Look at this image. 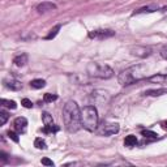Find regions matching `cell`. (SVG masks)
Returning a JSON list of instances; mask_svg holds the SVG:
<instances>
[{"mask_svg": "<svg viewBox=\"0 0 167 167\" xmlns=\"http://www.w3.org/2000/svg\"><path fill=\"white\" fill-rule=\"evenodd\" d=\"M44 85H46V81L42 80V78H37V80L30 81V86L33 89H42V88H44Z\"/></svg>", "mask_w": 167, "mask_h": 167, "instance_id": "cell-15", "label": "cell"}, {"mask_svg": "<svg viewBox=\"0 0 167 167\" xmlns=\"http://www.w3.org/2000/svg\"><path fill=\"white\" fill-rule=\"evenodd\" d=\"M4 85L8 88V89H11V90H20V89H22V84L20 82V81L15 80V78H12V77L4 78Z\"/></svg>", "mask_w": 167, "mask_h": 167, "instance_id": "cell-11", "label": "cell"}, {"mask_svg": "<svg viewBox=\"0 0 167 167\" xmlns=\"http://www.w3.org/2000/svg\"><path fill=\"white\" fill-rule=\"evenodd\" d=\"M13 63H15V65H17V67H24L28 63V55L26 54L17 55V56L13 59Z\"/></svg>", "mask_w": 167, "mask_h": 167, "instance_id": "cell-12", "label": "cell"}, {"mask_svg": "<svg viewBox=\"0 0 167 167\" xmlns=\"http://www.w3.org/2000/svg\"><path fill=\"white\" fill-rule=\"evenodd\" d=\"M161 56L167 60V46H165V47H163L162 50H161Z\"/></svg>", "mask_w": 167, "mask_h": 167, "instance_id": "cell-28", "label": "cell"}, {"mask_svg": "<svg viewBox=\"0 0 167 167\" xmlns=\"http://www.w3.org/2000/svg\"><path fill=\"white\" fill-rule=\"evenodd\" d=\"M115 34L112 30H94L89 33V37L90 38H96V39H103V38H109L112 37Z\"/></svg>", "mask_w": 167, "mask_h": 167, "instance_id": "cell-8", "label": "cell"}, {"mask_svg": "<svg viewBox=\"0 0 167 167\" xmlns=\"http://www.w3.org/2000/svg\"><path fill=\"white\" fill-rule=\"evenodd\" d=\"M9 115L5 112V111H0V125H4L7 123V120H8Z\"/></svg>", "mask_w": 167, "mask_h": 167, "instance_id": "cell-23", "label": "cell"}, {"mask_svg": "<svg viewBox=\"0 0 167 167\" xmlns=\"http://www.w3.org/2000/svg\"><path fill=\"white\" fill-rule=\"evenodd\" d=\"M0 103H1L4 107H7V109H11V110H15L16 107H17V104H16V102H15V101L4 99V98H3V99L0 101Z\"/></svg>", "mask_w": 167, "mask_h": 167, "instance_id": "cell-16", "label": "cell"}, {"mask_svg": "<svg viewBox=\"0 0 167 167\" xmlns=\"http://www.w3.org/2000/svg\"><path fill=\"white\" fill-rule=\"evenodd\" d=\"M0 155H1L0 158H1V161H3V162H5L7 159H8V157H7V154H5L4 152H0Z\"/></svg>", "mask_w": 167, "mask_h": 167, "instance_id": "cell-29", "label": "cell"}, {"mask_svg": "<svg viewBox=\"0 0 167 167\" xmlns=\"http://www.w3.org/2000/svg\"><path fill=\"white\" fill-rule=\"evenodd\" d=\"M7 135H8V137H9V139H11V140H13V141H15V142H18V141H20V139H18L17 133H15V132H13V131H9V132L7 133Z\"/></svg>", "mask_w": 167, "mask_h": 167, "instance_id": "cell-26", "label": "cell"}, {"mask_svg": "<svg viewBox=\"0 0 167 167\" xmlns=\"http://www.w3.org/2000/svg\"><path fill=\"white\" fill-rule=\"evenodd\" d=\"M55 9H56V5L52 1H42L41 4L37 5V11L39 13H46L50 11H55Z\"/></svg>", "mask_w": 167, "mask_h": 167, "instance_id": "cell-10", "label": "cell"}, {"mask_svg": "<svg viewBox=\"0 0 167 167\" xmlns=\"http://www.w3.org/2000/svg\"><path fill=\"white\" fill-rule=\"evenodd\" d=\"M86 71L90 77L96 78H111L114 76V71L107 64L102 63H89Z\"/></svg>", "mask_w": 167, "mask_h": 167, "instance_id": "cell-4", "label": "cell"}, {"mask_svg": "<svg viewBox=\"0 0 167 167\" xmlns=\"http://www.w3.org/2000/svg\"><path fill=\"white\" fill-rule=\"evenodd\" d=\"M139 142L137 141V137L133 136V135H129L125 137V140H124V145L128 146V148H132V146H136V144Z\"/></svg>", "mask_w": 167, "mask_h": 167, "instance_id": "cell-14", "label": "cell"}, {"mask_svg": "<svg viewBox=\"0 0 167 167\" xmlns=\"http://www.w3.org/2000/svg\"><path fill=\"white\" fill-rule=\"evenodd\" d=\"M13 125H15V129L17 131L18 133H25L26 132V125H28V120L22 116L16 117L15 122H13Z\"/></svg>", "mask_w": 167, "mask_h": 167, "instance_id": "cell-7", "label": "cell"}, {"mask_svg": "<svg viewBox=\"0 0 167 167\" xmlns=\"http://www.w3.org/2000/svg\"><path fill=\"white\" fill-rule=\"evenodd\" d=\"M61 29V25H56L55 28H52L51 30H50V33H48V35L46 37V39H52V38H55L58 35V33H59V30Z\"/></svg>", "mask_w": 167, "mask_h": 167, "instance_id": "cell-18", "label": "cell"}, {"mask_svg": "<svg viewBox=\"0 0 167 167\" xmlns=\"http://www.w3.org/2000/svg\"><path fill=\"white\" fill-rule=\"evenodd\" d=\"M142 136L145 137V139H150V140H157L158 139V133H155V132H153V131H142Z\"/></svg>", "mask_w": 167, "mask_h": 167, "instance_id": "cell-17", "label": "cell"}, {"mask_svg": "<svg viewBox=\"0 0 167 167\" xmlns=\"http://www.w3.org/2000/svg\"><path fill=\"white\" fill-rule=\"evenodd\" d=\"M81 125L89 132L98 128V111L94 106H85L81 110Z\"/></svg>", "mask_w": 167, "mask_h": 167, "instance_id": "cell-3", "label": "cell"}, {"mask_svg": "<svg viewBox=\"0 0 167 167\" xmlns=\"http://www.w3.org/2000/svg\"><path fill=\"white\" fill-rule=\"evenodd\" d=\"M34 146L37 149H46V142H44V140H42V139H35V141H34Z\"/></svg>", "mask_w": 167, "mask_h": 167, "instance_id": "cell-22", "label": "cell"}, {"mask_svg": "<svg viewBox=\"0 0 167 167\" xmlns=\"http://www.w3.org/2000/svg\"><path fill=\"white\" fill-rule=\"evenodd\" d=\"M60 129L58 125H55V124H50V125H44V128H43V132L44 133H55V132H58V131Z\"/></svg>", "mask_w": 167, "mask_h": 167, "instance_id": "cell-20", "label": "cell"}, {"mask_svg": "<svg viewBox=\"0 0 167 167\" xmlns=\"http://www.w3.org/2000/svg\"><path fill=\"white\" fill-rule=\"evenodd\" d=\"M21 104L25 107V109H31V107H33V102H31L30 99H28V98L21 99Z\"/></svg>", "mask_w": 167, "mask_h": 167, "instance_id": "cell-25", "label": "cell"}, {"mask_svg": "<svg viewBox=\"0 0 167 167\" xmlns=\"http://www.w3.org/2000/svg\"><path fill=\"white\" fill-rule=\"evenodd\" d=\"M132 54L139 58H146L152 54V50L149 47H145V46H136L132 48Z\"/></svg>", "mask_w": 167, "mask_h": 167, "instance_id": "cell-9", "label": "cell"}, {"mask_svg": "<svg viewBox=\"0 0 167 167\" xmlns=\"http://www.w3.org/2000/svg\"><path fill=\"white\" fill-rule=\"evenodd\" d=\"M42 165H44V166H54V162H52L51 159H48V158H43V159H42Z\"/></svg>", "mask_w": 167, "mask_h": 167, "instance_id": "cell-27", "label": "cell"}, {"mask_svg": "<svg viewBox=\"0 0 167 167\" xmlns=\"http://www.w3.org/2000/svg\"><path fill=\"white\" fill-rule=\"evenodd\" d=\"M58 99V96L56 94H50V93H47V94H44V97H43V101L46 103H51V102H54V101H56Z\"/></svg>", "mask_w": 167, "mask_h": 167, "instance_id": "cell-21", "label": "cell"}, {"mask_svg": "<svg viewBox=\"0 0 167 167\" xmlns=\"http://www.w3.org/2000/svg\"><path fill=\"white\" fill-rule=\"evenodd\" d=\"M63 120L68 132L73 133L81 128V111L74 101H68L63 107Z\"/></svg>", "mask_w": 167, "mask_h": 167, "instance_id": "cell-1", "label": "cell"}, {"mask_svg": "<svg viewBox=\"0 0 167 167\" xmlns=\"http://www.w3.org/2000/svg\"><path fill=\"white\" fill-rule=\"evenodd\" d=\"M162 127H163V128H166V129H167V120H166V122H163V123H162Z\"/></svg>", "mask_w": 167, "mask_h": 167, "instance_id": "cell-30", "label": "cell"}, {"mask_svg": "<svg viewBox=\"0 0 167 167\" xmlns=\"http://www.w3.org/2000/svg\"><path fill=\"white\" fill-rule=\"evenodd\" d=\"M145 96H152V97H158L162 94H167V88H162V89H152V90H146Z\"/></svg>", "mask_w": 167, "mask_h": 167, "instance_id": "cell-13", "label": "cell"}, {"mask_svg": "<svg viewBox=\"0 0 167 167\" xmlns=\"http://www.w3.org/2000/svg\"><path fill=\"white\" fill-rule=\"evenodd\" d=\"M157 11V7H144V8H140L139 11H136V13H145V12H154Z\"/></svg>", "mask_w": 167, "mask_h": 167, "instance_id": "cell-24", "label": "cell"}, {"mask_svg": "<svg viewBox=\"0 0 167 167\" xmlns=\"http://www.w3.org/2000/svg\"><path fill=\"white\" fill-rule=\"evenodd\" d=\"M109 93L104 90H96L93 94H91V99L96 103H104L109 101Z\"/></svg>", "mask_w": 167, "mask_h": 167, "instance_id": "cell-6", "label": "cell"}, {"mask_svg": "<svg viewBox=\"0 0 167 167\" xmlns=\"http://www.w3.org/2000/svg\"><path fill=\"white\" fill-rule=\"evenodd\" d=\"M162 74H165V76L167 77V69H166V71H163V72H162Z\"/></svg>", "mask_w": 167, "mask_h": 167, "instance_id": "cell-31", "label": "cell"}, {"mask_svg": "<svg viewBox=\"0 0 167 167\" xmlns=\"http://www.w3.org/2000/svg\"><path fill=\"white\" fill-rule=\"evenodd\" d=\"M145 77H146L145 68L141 67V65H136V67L127 68L125 71L120 72L119 76H117V81H119L120 85H131Z\"/></svg>", "mask_w": 167, "mask_h": 167, "instance_id": "cell-2", "label": "cell"}, {"mask_svg": "<svg viewBox=\"0 0 167 167\" xmlns=\"http://www.w3.org/2000/svg\"><path fill=\"white\" fill-rule=\"evenodd\" d=\"M42 120H43L44 125H50V124H54V119L48 112H43L42 114Z\"/></svg>", "mask_w": 167, "mask_h": 167, "instance_id": "cell-19", "label": "cell"}, {"mask_svg": "<svg viewBox=\"0 0 167 167\" xmlns=\"http://www.w3.org/2000/svg\"><path fill=\"white\" fill-rule=\"evenodd\" d=\"M119 129H120V127L117 123L106 122V123H102L101 125H98L97 132L99 136H112L119 132Z\"/></svg>", "mask_w": 167, "mask_h": 167, "instance_id": "cell-5", "label": "cell"}]
</instances>
